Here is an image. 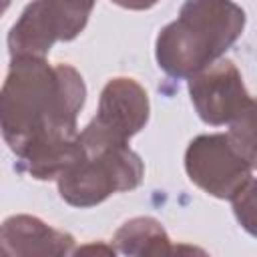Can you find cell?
Instances as JSON below:
<instances>
[{
  "mask_svg": "<svg viewBox=\"0 0 257 257\" xmlns=\"http://www.w3.org/2000/svg\"><path fill=\"white\" fill-rule=\"evenodd\" d=\"M86 100L80 72L40 56H14L0 92V128L20 171L58 179L84 153L76 116Z\"/></svg>",
  "mask_w": 257,
  "mask_h": 257,
  "instance_id": "6da1fadb",
  "label": "cell"
},
{
  "mask_svg": "<svg viewBox=\"0 0 257 257\" xmlns=\"http://www.w3.org/2000/svg\"><path fill=\"white\" fill-rule=\"evenodd\" d=\"M243 28L245 12L233 0H187L157 36V64L173 78H191L217 62Z\"/></svg>",
  "mask_w": 257,
  "mask_h": 257,
  "instance_id": "7a4b0ae2",
  "label": "cell"
},
{
  "mask_svg": "<svg viewBox=\"0 0 257 257\" xmlns=\"http://www.w3.org/2000/svg\"><path fill=\"white\" fill-rule=\"evenodd\" d=\"M145 165L128 145L82 153L58 179L60 197L78 209L96 207L114 193L133 191L143 183Z\"/></svg>",
  "mask_w": 257,
  "mask_h": 257,
  "instance_id": "3957f363",
  "label": "cell"
},
{
  "mask_svg": "<svg viewBox=\"0 0 257 257\" xmlns=\"http://www.w3.org/2000/svg\"><path fill=\"white\" fill-rule=\"evenodd\" d=\"M149 94L135 78H110L100 92L96 116L80 131V143L86 151L128 145L149 122Z\"/></svg>",
  "mask_w": 257,
  "mask_h": 257,
  "instance_id": "277c9868",
  "label": "cell"
},
{
  "mask_svg": "<svg viewBox=\"0 0 257 257\" xmlns=\"http://www.w3.org/2000/svg\"><path fill=\"white\" fill-rule=\"evenodd\" d=\"M185 171L191 183L225 201H233L253 175L251 165L239 155L227 133L195 137L185 151Z\"/></svg>",
  "mask_w": 257,
  "mask_h": 257,
  "instance_id": "5b68a950",
  "label": "cell"
},
{
  "mask_svg": "<svg viewBox=\"0 0 257 257\" xmlns=\"http://www.w3.org/2000/svg\"><path fill=\"white\" fill-rule=\"evenodd\" d=\"M189 94L199 118L211 126L231 124L253 100L241 72L227 58H219L193 74L189 78Z\"/></svg>",
  "mask_w": 257,
  "mask_h": 257,
  "instance_id": "8992f818",
  "label": "cell"
},
{
  "mask_svg": "<svg viewBox=\"0 0 257 257\" xmlns=\"http://www.w3.org/2000/svg\"><path fill=\"white\" fill-rule=\"evenodd\" d=\"M0 247L6 255H70L74 253V237L66 231L46 225L32 215H12L4 219L0 229Z\"/></svg>",
  "mask_w": 257,
  "mask_h": 257,
  "instance_id": "52a82bcc",
  "label": "cell"
},
{
  "mask_svg": "<svg viewBox=\"0 0 257 257\" xmlns=\"http://www.w3.org/2000/svg\"><path fill=\"white\" fill-rule=\"evenodd\" d=\"M62 40V22L56 0H34L8 32L10 56L46 58L54 42Z\"/></svg>",
  "mask_w": 257,
  "mask_h": 257,
  "instance_id": "ba28073f",
  "label": "cell"
},
{
  "mask_svg": "<svg viewBox=\"0 0 257 257\" xmlns=\"http://www.w3.org/2000/svg\"><path fill=\"white\" fill-rule=\"evenodd\" d=\"M112 245L116 253L137 257H159L177 253V247L171 245L165 227L153 217H135L124 221L116 229Z\"/></svg>",
  "mask_w": 257,
  "mask_h": 257,
  "instance_id": "9c48e42d",
  "label": "cell"
},
{
  "mask_svg": "<svg viewBox=\"0 0 257 257\" xmlns=\"http://www.w3.org/2000/svg\"><path fill=\"white\" fill-rule=\"evenodd\" d=\"M227 135L233 147L239 151V155L255 171L257 169V98H253L251 104L229 124Z\"/></svg>",
  "mask_w": 257,
  "mask_h": 257,
  "instance_id": "30bf717a",
  "label": "cell"
},
{
  "mask_svg": "<svg viewBox=\"0 0 257 257\" xmlns=\"http://www.w3.org/2000/svg\"><path fill=\"white\" fill-rule=\"evenodd\" d=\"M94 2L96 0H56L62 22V42L74 40L84 30Z\"/></svg>",
  "mask_w": 257,
  "mask_h": 257,
  "instance_id": "8fae6325",
  "label": "cell"
},
{
  "mask_svg": "<svg viewBox=\"0 0 257 257\" xmlns=\"http://www.w3.org/2000/svg\"><path fill=\"white\" fill-rule=\"evenodd\" d=\"M233 213L237 223L257 239V181L251 179V183L231 201Z\"/></svg>",
  "mask_w": 257,
  "mask_h": 257,
  "instance_id": "7c38bea8",
  "label": "cell"
},
{
  "mask_svg": "<svg viewBox=\"0 0 257 257\" xmlns=\"http://www.w3.org/2000/svg\"><path fill=\"white\" fill-rule=\"evenodd\" d=\"M110 2L120 6V8H126V10H149L159 0H110Z\"/></svg>",
  "mask_w": 257,
  "mask_h": 257,
  "instance_id": "4fadbf2b",
  "label": "cell"
}]
</instances>
